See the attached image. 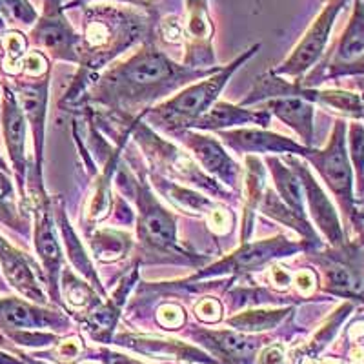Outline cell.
Returning a JSON list of instances; mask_svg holds the SVG:
<instances>
[{"instance_id":"1","label":"cell","mask_w":364,"mask_h":364,"mask_svg":"<svg viewBox=\"0 0 364 364\" xmlns=\"http://www.w3.org/2000/svg\"><path fill=\"white\" fill-rule=\"evenodd\" d=\"M220 68L177 66L154 46L136 51L126 63L113 66L93 86L91 100L108 108L129 109L170 95L171 91L199 77H208Z\"/></svg>"},{"instance_id":"2","label":"cell","mask_w":364,"mask_h":364,"mask_svg":"<svg viewBox=\"0 0 364 364\" xmlns=\"http://www.w3.org/2000/svg\"><path fill=\"white\" fill-rule=\"evenodd\" d=\"M146 31V21L141 13L133 9H119L109 6H95L86 11L84 17V37H80L79 77L75 79L64 102L77 100L80 91L93 82L97 71L102 70L109 60L135 44Z\"/></svg>"},{"instance_id":"3","label":"cell","mask_w":364,"mask_h":364,"mask_svg":"<svg viewBox=\"0 0 364 364\" xmlns=\"http://www.w3.org/2000/svg\"><path fill=\"white\" fill-rule=\"evenodd\" d=\"M129 184L135 195L139 215H136V235L142 248L151 255H164L173 262L182 264H203V259L188 253L178 245L177 223L170 211L166 210L151 193V188L144 181V173L135 178L129 173Z\"/></svg>"},{"instance_id":"4","label":"cell","mask_w":364,"mask_h":364,"mask_svg":"<svg viewBox=\"0 0 364 364\" xmlns=\"http://www.w3.org/2000/svg\"><path fill=\"white\" fill-rule=\"evenodd\" d=\"M259 50V44L253 46L246 55L239 57L235 63L228 68H220L219 71L208 77L206 80L197 84H191L186 90H182L173 99L166 100L161 106H155L151 109H146L144 115H149L151 124L157 128L166 129V132H181V129L193 128L195 122L200 119L210 108L217 102V97L223 91L224 84L230 80L233 71L245 64L246 58L252 57Z\"/></svg>"},{"instance_id":"5","label":"cell","mask_w":364,"mask_h":364,"mask_svg":"<svg viewBox=\"0 0 364 364\" xmlns=\"http://www.w3.org/2000/svg\"><path fill=\"white\" fill-rule=\"evenodd\" d=\"M132 133L133 139L144 149L146 155L155 162V166L164 168L173 177L181 178V181L188 182V184H193V186L208 191L213 197H220L224 200L230 197V193L226 190H223L213 181V177H210L203 168H199V164L190 155L184 154L182 149H178L171 142L164 141L159 135H155L144 122H141V119L132 120Z\"/></svg>"},{"instance_id":"6","label":"cell","mask_w":364,"mask_h":364,"mask_svg":"<svg viewBox=\"0 0 364 364\" xmlns=\"http://www.w3.org/2000/svg\"><path fill=\"white\" fill-rule=\"evenodd\" d=\"M304 159L315 166V170L323 177L328 188L333 191L348 219L355 217L353 210V175L350 157L346 151V124L343 120H337L336 128L331 132V139L324 149L308 148Z\"/></svg>"},{"instance_id":"7","label":"cell","mask_w":364,"mask_h":364,"mask_svg":"<svg viewBox=\"0 0 364 364\" xmlns=\"http://www.w3.org/2000/svg\"><path fill=\"white\" fill-rule=\"evenodd\" d=\"M31 41L53 58L66 63H80L77 48L80 44V37L75 33L68 18L64 17L60 0H46L44 13L41 18H37V26L31 31Z\"/></svg>"},{"instance_id":"8","label":"cell","mask_w":364,"mask_h":364,"mask_svg":"<svg viewBox=\"0 0 364 364\" xmlns=\"http://www.w3.org/2000/svg\"><path fill=\"white\" fill-rule=\"evenodd\" d=\"M302 246L290 242V240L284 239V237L259 240V242H248V240H246L237 252H233L232 255H228L223 261L215 262L213 266L204 269V272L193 275L190 281H199V279L223 275V273L257 272V269H261L262 266L275 261V259L294 255V253L299 252Z\"/></svg>"},{"instance_id":"9","label":"cell","mask_w":364,"mask_h":364,"mask_svg":"<svg viewBox=\"0 0 364 364\" xmlns=\"http://www.w3.org/2000/svg\"><path fill=\"white\" fill-rule=\"evenodd\" d=\"M344 4H346V0H331L330 4L321 11V15L315 18L306 35L302 37L294 53L290 55V58L284 60L277 70H273V73L282 75V77H291L295 80L301 79L302 75L306 73L317 63L318 57L323 55L328 38H330L331 28H333V22H336L337 15H339Z\"/></svg>"},{"instance_id":"10","label":"cell","mask_w":364,"mask_h":364,"mask_svg":"<svg viewBox=\"0 0 364 364\" xmlns=\"http://www.w3.org/2000/svg\"><path fill=\"white\" fill-rule=\"evenodd\" d=\"M35 213V250L41 259L42 269H44V277L48 286H50V294L57 304L60 302V273H63V250L58 245L57 233H55V224L50 213V200L46 199L44 193H33L31 197Z\"/></svg>"},{"instance_id":"11","label":"cell","mask_w":364,"mask_h":364,"mask_svg":"<svg viewBox=\"0 0 364 364\" xmlns=\"http://www.w3.org/2000/svg\"><path fill=\"white\" fill-rule=\"evenodd\" d=\"M0 126L8 148L9 161H11L15 177H17L18 190L22 199H26L24 188L28 177V159H26V129L28 122L18 104L17 93L13 91L9 82H2V106H0Z\"/></svg>"},{"instance_id":"12","label":"cell","mask_w":364,"mask_h":364,"mask_svg":"<svg viewBox=\"0 0 364 364\" xmlns=\"http://www.w3.org/2000/svg\"><path fill=\"white\" fill-rule=\"evenodd\" d=\"M68 326V317L58 311L44 310L28 299L0 297V330L6 331V336L15 331L64 330Z\"/></svg>"},{"instance_id":"13","label":"cell","mask_w":364,"mask_h":364,"mask_svg":"<svg viewBox=\"0 0 364 364\" xmlns=\"http://www.w3.org/2000/svg\"><path fill=\"white\" fill-rule=\"evenodd\" d=\"M175 133H177L178 139L184 142V146L193 154L197 164L203 166V170L206 171L210 177H217L220 182H224L226 186H239V178L242 170H240V166L226 154V149L223 148V144H220L217 139L203 135V133H197L193 132V129H181V132Z\"/></svg>"},{"instance_id":"14","label":"cell","mask_w":364,"mask_h":364,"mask_svg":"<svg viewBox=\"0 0 364 364\" xmlns=\"http://www.w3.org/2000/svg\"><path fill=\"white\" fill-rule=\"evenodd\" d=\"M48 87L50 80L48 75L35 80H17L13 91L17 93L18 104L26 117V122L31 126L35 146V175L41 181L42 173V149H44V129H46V106H48Z\"/></svg>"},{"instance_id":"15","label":"cell","mask_w":364,"mask_h":364,"mask_svg":"<svg viewBox=\"0 0 364 364\" xmlns=\"http://www.w3.org/2000/svg\"><path fill=\"white\" fill-rule=\"evenodd\" d=\"M286 162L291 166V170L297 173L299 181L302 184V191L306 195L308 206H310L311 217L317 223V226L321 228V232L326 235V239L330 240L333 246H343L344 242V233L343 228H341L339 217L336 213V208L330 203L324 191L321 190V186L317 184V181L314 178V175L310 173L306 166L299 162L297 159H294L291 155L286 157Z\"/></svg>"},{"instance_id":"16","label":"cell","mask_w":364,"mask_h":364,"mask_svg":"<svg viewBox=\"0 0 364 364\" xmlns=\"http://www.w3.org/2000/svg\"><path fill=\"white\" fill-rule=\"evenodd\" d=\"M0 268H2L6 281L18 294L24 295L28 301L41 304V306H44L46 302H48L41 284H38L37 273H35V266L31 259L18 248L9 245V240L4 239L2 235H0Z\"/></svg>"},{"instance_id":"17","label":"cell","mask_w":364,"mask_h":364,"mask_svg":"<svg viewBox=\"0 0 364 364\" xmlns=\"http://www.w3.org/2000/svg\"><path fill=\"white\" fill-rule=\"evenodd\" d=\"M224 144H228L239 154H286V155H302L306 154V146H301L291 139L277 135V133L266 132L257 128L232 129V132H219Z\"/></svg>"},{"instance_id":"18","label":"cell","mask_w":364,"mask_h":364,"mask_svg":"<svg viewBox=\"0 0 364 364\" xmlns=\"http://www.w3.org/2000/svg\"><path fill=\"white\" fill-rule=\"evenodd\" d=\"M136 277H139V269H136V266H133L129 275H126L124 281L120 282L115 294L109 297V301L106 304H100L99 302L86 315L82 324L86 328V331H90V336L93 339L100 341V343H108L112 339L113 328H115L117 318H119L120 310H122V304H124L126 297H128L129 290H132V286L135 284Z\"/></svg>"},{"instance_id":"19","label":"cell","mask_w":364,"mask_h":364,"mask_svg":"<svg viewBox=\"0 0 364 364\" xmlns=\"http://www.w3.org/2000/svg\"><path fill=\"white\" fill-rule=\"evenodd\" d=\"M264 109L272 115L279 117L284 124L297 132V135L304 141V146L310 148L314 142V102L297 95L277 97L266 100Z\"/></svg>"},{"instance_id":"20","label":"cell","mask_w":364,"mask_h":364,"mask_svg":"<svg viewBox=\"0 0 364 364\" xmlns=\"http://www.w3.org/2000/svg\"><path fill=\"white\" fill-rule=\"evenodd\" d=\"M186 33L190 35V51L186 57V66L204 68L213 60L211 51V24L208 21L206 6L203 0H188Z\"/></svg>"},{"instance_id":"21","label":"cell","mask_w":364,"mask_h":364,"mask_svg":"<svg viewBox=\"0 0 364 364\" xmlns=\"http://www.w3.org/2000/svg\"><path fill=\"white\" fill-rule=\"evenodd\" d=\"M117 344L128 346L132 350L144 355L161 357V359H178V360H193V363H213L215 359H210L206 353L195 350L184 343H178L173 339H159V337H144V336H119Z\"/></svg>"},{"instance_id":"22","label":"cell","mask_w":364,"mask_h":364,"mask_svg":"<svg viewBox=\"0 0 364 364\" xmlns=\"http://www.w3.org/2000/svg\"><path fill=\"white\" fill-rule=\"evenodd\" d=\"M203 343L210 344L217 355L224 357L226 364H253L261 348V339L248 337L235 331H210L197 333Z\"/></svg>"},{"instance_id":"23","label":"cell","mask_w":364,"mask_h":364,"mask_svg":"<svg viewBox=\"0 0 364 364\" xmlns=\"http://www.w3.org/2000/svg\"><path fill=\"white\" fill-rule=\"evenodd\" d=\"M272 119V113L266 109H259V112H252L242 106H233V104L223 102L217 100L210 108V112L204 113L193 128L197 129H208V132H223L224 128H232V126H245V124H257L266 128Z\"/></svg>"},{"instance_id":"24","label":"cell","mask_w":364,"mask_h":364,"mask_svg":"<svg viewBox=\"0 0 364 364\" xmlns=\"http://www.w3.org/2000/svg\"><path fill=\"white\" fill-rule=\"evenodd\" d=\"M55 213H57V224H58V228H60V233H63L64 245H66L68 257H70L71 264L75 266V269H77V272H79L84 279H87V281H90V284L93 286L97 291H99V295H102L104 297V295H106V291H104L102 284H100L99 275H97L95 268H93V264H91L86 250H84L82 245H80L79 237L75 235L73 228H71V224L68 223L66 215H64L63 204H58Z\"/></svg>"},{"instance_id":"25","label":"cell","mask_w":364,"mask_h":364,"mask_svg":"<svg viewBox=\"0 0 364 364\" xmlns=\"http://www.w3.org/2000/svg\"><path fill=\"white\" fill-rule=\"evenodd\" d=\"M151 181H154V186L157 188L159 193L164 195L166 199L173 203L177 208H181V210L197 213L200 217H208L217 208V204L213 200L200 195L199 191L181 186L177 182L168 181V178L161 177V175H154Z\"/></svg>"},{"instance_id":"26","label":"cell","mask_w":364,"mask_h":364,"mask_svg":"<svg viewBox=\"0 0 364 364\" xmlns=\"http://www.w3.org/2000/svg\"><path fill=\"white\" fill-rule=\"evenodd\" d=\"M266 164H268L269 171H272V177L275 181V191L282 199V203L286 206L294 210L299 217L306 219V213H304V203H302V184L299 181L297 173H295L291 168L284 166V162L277 157H268L266 159Z\"/></svg>"},{"instance_id":"27","label":"cell","mask_w":364,"mask_h":364,"mask_svg":"<svg viewBox=\"0 0 364 364\" xmlns=\"http://www.w3.org/2000/svg\"><path fill=\"white\" fill-rule=\"evenodd\" d=\"M360 55H364V2L355 0L353 15L341 38L333 64L352 63Z\"/></svg>"},{"instance_id":"28","label":"cell","mask_w":364,"mask_h":364,"mask_svg":"<svg viewBox=\"0 0 364 364\" xmlns=\"http://www.w3.org/2000/svg\"><path fill=\"white\" fill-rule=\"evenodd\" d=\"M259 208H261L262 213H266V215L272 217V219L279 220V223L284 224V226L294 228L295 232L301 233V235L306 240H310V242H315V240H317V235H315V232L311 230L310 224H308V220L299 217L294 210H290V208L286 206V204L282 203L281 197L277 195V191L264 190L261 203H259Z\"/></svg>"},{"instance_id":"29","label":"cell","mask_w":364,"mask_h":364,"mask_svg":"<svg viewBox=\"0 0 364 364\" xmlns=\"http://www.w3.org/2000/svg\"><path fill=\"white\" fill-rule=\"evenodd\" d=\"M90 245L97 261L115 262L128 255L129 248H132V239L128 233L117 232L112 228H102L93 233Z\"/></svg>"},{"instance_id":"30","label":"cell","mask_w":364,"mask_h":364,"mask_svg":"<svg viewBox=\"0 0 364 364\" xmlns=\"http://www.w3.org/2000/svg\"><path fill=\"white\" fill-rule=\"evenodd\" d=\"M286 314L288 310H253L235 315L228 323L240 331H262L277 326Z\"/></svg>"},{"instance_id":"31","label":"cell","mask_w":364,"mask_h":364,"mask_svg":"<svg viewBox=\"0 0 364 364\" xmlns=\"http://www.w3.org/2000/svg\"><path fill=\"white\" fill-rule=\"evenodd\" d=\"M63 290L64 295H66V301L73 306H82L90 310V308H95L100 302L95 288L84 282L77 275H73L70 269L63 272Z\"/></svg>"},{"instance_id":"32","label":"cell","mask_w":364,"mask_h":364,"mask_svg":"<svg viewBox=\"0 0 364 364\" xmlns=\"http://www.w3.org/2000/svg\"><path fill=\"white\" fill-rule=\"evenodd\" d=\"M2 50H4V57H2V70L6 75H21L22 64L26 58V38L24 35L18 31H9L2 37Z\"/></svg>"},{"instance_id":"33","label":"cell","mask_w":364,"mask_h":364,"mask_svg":"<svg viewBox=\"0 0 364 364\" xmlns=\"http://www.w3.org/2000/svg\"><path fill=\"white\" fill-rule=\"evenodd\" d=\"M350 159L355 168L359 193L364 197V126L360 122L350 126Z\"/></svg>"},{"instance_id":"34","label":"cell","mask_w":364,"mask_h":364,"mask_svg":"<svg viewBox=\"0 0 364 364\" xmlns=\"http://www.w3.org/2000/svg\"><path fill=\"white\" fill-rule=\"evenodd\" d=\"M0 13L11 24L31 26L37 22L38 15L28 0H0Z\"/></svg>"},{"instance_id":"35","label":"cell","mask_w":364,"mask_h":364,"mask_svg":"<svg viewBox=\"0 0 364 364\" xmlns=\"http://www.w3.org/2000/svg\"><path fill=\"white\" fill-rule=\"evenodd\" d=\"M0 223L6 224V226L13 228V230H17L21 233H28V224L22 220V217L18 215L17 208L11 200L4 199L2 195H0Z\"/></svg>"},{"instance_id":"36","label":"cell","mask_w":364,"mask_h":364,"mask_svg":"<svg viewBox=\"0 0 364 364\" xmlns=\"http://www.w3.org/2000/svg\"><path fill=\"white\" fill-rule=\"evenodd\" d=\"M22 73L29 79H41L48 73V60L42 51H29L22 64Z\"/></svg>"},{"instance_id":"37","label":"cell","mask_w":364,"mask_h":364,"mask_svg":"<svg viewBox=\"0 0 364 364\" xmlns=\"http://www.w3.org/2000/svg\"><path fill=\"white\" fill-rule=\"evenodd\" d=\"M159 323L168 330H177L182 323H184V310L177 304H166L159 310L157 314Z\"/></svg>"},{"instance_id":"38","label":"cell","mask_w":364,"mask_h":364,"mask_svg":"<svg viewBox=\"0 0 364 364\" xmlns=\"http://www.w3.org/2000/svg\"><path fill=\"white\" fill-rule=\"evenodd\" d=\"M195 314L204 323H217L220 318V314H223V308H220V302L217 299L206 297L195 306Z\"/></svg>"},{"instance_id":"39","label":"cell","mask_w":364,"mask_h":364,"mask_svg":"<svg viewBox=\"0 0 364 364\" xmlns=\"http://www.w3.org/2000/svg\"><path fill=\"white\" fill-rule=\"evenodd\" d=\"M208 220H210L211 230L215 233H228L233 226V215L228 210H220V208H215L208 215Z\"/></svg>"},{"instance_id":"40","label":"cell","mask_w":364,"mask_h":364,"mask_svg":"<svg viewBox=\"0 0 364 364\" xmlns=\"http://www.w3.org/2000/svg\"><path fill=\"white\" fill-rule=\"evenodd\" d=\"M364 73V55L357 57L352 63L331 64L330 77H343V75H363Z\"/></svg>"},{"instance_id":"41","label":"cell","mask_w":364,"mask_h":364,"mask_svg":"<svg viewBox=\"0 0 364 364\" xmlns=\"http://www.w3.org/2000/svg\"><path fill=\"white\" fill-rule=\"evenodd\" d=\"M161 31L162 35H164L166 41L171 42V44H178V42L182 41V28L181 24H178V21H175V18H164L161 24Z\"/></svg>"},{"instance_id":"42","label":"cell","mask_w":364,"mask_h":364,"mask_svg":"<svg viewBox=\"0 0 364 364\" xmlns=\"http://www.w3.org/2000/svg\"><path fill=\"white\" fill-rule=\"evenodd\" d=\"M269 281H272L275 288H286V286L290 284L291 277L282 266H272V269H269Z\"/></svg>"},{"instance_id":"43","label":"cell","mask_w":364,"mask_h":364,"mask_svg":"<svg viewBox=\"0 0 364 364\" xmlns=\"http://www.w3.org/2000/svg\"><path fill=\"white\" fill-rule=\"evenodd\" d=\"M284 363V355H282L281 346H269L266 348L262 355L259 357L257 364H282Z\"/></svg>"},{"instance_id":"44","label":"cell","mask_w":364,"mask_h":364,"mask_svg":"<svg viewBox=\"0 0 364 364\" xmlns=\"http://www.w3.org/2000/svg\"><path fill=\"white\" fill-rule=\"evenodd\" d=\"M295 284L299 286V290H310L311 286L315 284V277L314 273L310 272H301L295 279Z\"/></svg>"},{"instance_id":"45","label":"cell","mask_w":364,"mask_h":364,"mask_svg":"<svg viewBox=\"0 0 364 364\" xmlns=\"http://www.w3.org/2000/svg\"><path fill=\"white\" fill-rule=\"evenodd\" d=\"M109 364H142L135 359H129V357L119 355V353H108Z\"/></svg>"},{"instance_id":"46","label":"cell","mask_w":364,"mask_h":364,"mask_svg":"<svg viewBox=\"0 0 364 364\" xmlns=\"http://www.w3.org/2000/svg\"><path fill=\"white\" fill-rule=\"evenodd\" d=\"M82 2H87V0H71L68 6H75V4H82ZM122 2H128V4H136V6H144L146 0H122Z\"/></svg>"},{"instance_id":"47","label":"cell","mask_w":364,"mask_h":364,"mask_svg":"<svg viewBox=\"0 0 364 364\" xmlns=\"http://www.w3.org/2000/svg\"><path fill=\"white\" fill-rule=\"evenodd\" d=\"M0 346H8V348H11V344L8 343V339H6L4 336H0Z\"/></svg>"},{"instance_id":"48","label":"cell","mask_w":364,"mask_h":364,"mask_svg":"<svg viewBox=\"0 0 364 364\" xmlns=\"http://www.w3.org/2000/svg\"><path fill=\"white\" fill-rule=\"evenodd\" d=\"M0 170L8 171V164H6V161L2 157H0Z\"/></svg>"},{"instance_id":"49","label":"cell","mask_w":364,"mask_h":364,"mask_svg":"<svg viewBox=\"0 0 364 364\" xmlns=\"http://www.w3.org/2000/svg\"><path fill=\"white\" fill-rule=\"evenodd\" d=\"M6 286H4V282H2V279H0V290H4Z\"/></svg>"},{"instance_id":"50","label":"cell","mask_w":364,"mask_h":364,"mask_svg":"<svg viewBox=\"0 0 364 364\" xmlns=\"http://www.w3.org/2000/svg\"><path fill=\"white\" fill-rule=\"evenodd\" d=\"M86 364H93V363H86Z\"/></svg>"}]
</instances>
